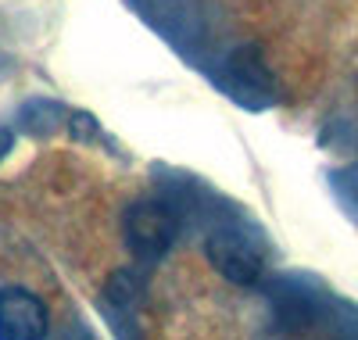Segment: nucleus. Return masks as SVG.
<instances>
[{
  "label": "nucleus",
  "instance_id": "39448f33",
  "mask_svg": "<svg viewBox=\"0 0 358 340\" xmlns=\"http://www.w3.org/2000/svg\"><path fill=\"white\" fill-rule=\"evenodd\" d=\"M147 294V283H143V276L140 272H115L111 276V283H108V301L118 304V308H136Z\"/></svg>",
  "mask_w": 358,
  "mask_h": 340
},
{
  "label": "nucleus",
  "instance_id": "f257e3e1",
  "mask_svg": "<svg viewBox=\"0 0 358 340\" xmlns=\"http://www.w3.org/2000/svg\"><path fill=\"white\" fill-rule=\"evenodd\" d=\"M176 233H179V219L172 215V208H165L158 201L133 204L122 219L126 247L140 262H162L169 255V247L176 243Z\"/></svg>",
  "mask_w": 358,
  "mask_h": 340
},
{
  "label": "nucleus",
  "instance_id": "20e7f679",
  "mask_svg": "<svg viewBox=\"0 0 358 340\" xmlns=\"http://www.w3.org/2000/svg\"><path fill=\"white\" fill-rule=\"evenodd\" d=\"M47 333V308L29 290H0V340H40Z\"/></svg>",
  "mask_w": 358,
  "mask_h": 340
},
{
  "label": "nucleus",
  "instance_id": "7ed1b4c3",
  "mask_svg": "<svg viewBox=\"0 0 358 340\" xmlns=\"http://www.w3.org/2000/svg\"><path fill=\"white\" fill-rule=\"evenodd\" d=\"M222 86L229 90L233 101L251 104V108H262L273 101V72H268L258 43L233 50V57L226 61V72H222Z\"/></svg>",
  "mask_w": 358,
  "mask_h": 340
},
{
  "label": "nucleus",
  "instance_id": "f03ea898",
  "mask_svg": "<svg viewBox=\"0 0 358 340\" xmlns=\"http://www.w3.org/2000/svg\"><path fill=\"white\" fill-rule=\"evenodd\" d=\"M204 255L212 262V269L219 276H226L229 283L236 287H251L258 283L262 276V251L244 236V233H233V229H222V233H212L204 243Z\"/></svg>",
  "mask_w": 358,
  "mask_h": 340
}]
</instances>
